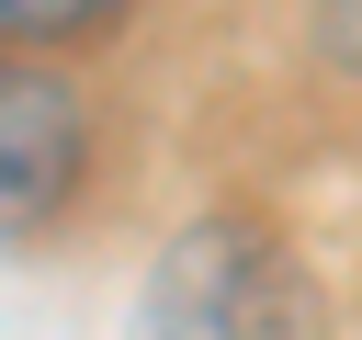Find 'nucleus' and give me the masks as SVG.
Segmentation results:
<instances>
[{"label":"nucleus","instance_id":"3","mask_svg":"<svg viewBox=\"0 0 362 340\" xmlns=\"http://www.w3.org/2000/svg\"><path fill=\"white\" fill-rule=\"evenodd\" d=\"M102 11L90 0H0V45H23V34H90Z\"/></svg>","mask_w":362,"mask_h":340},{"label":"nucleus","instance_id":"4","mask_svg":"<svg viewBox=\"0 0 362 340\" xmlns=\"http://www.w3.org/2000/svg\"><path fill=\"white\" fill-rule=\"evenodd\" d=\"M328 45H339V57H362V23H339V34H328Z\"/></svg>","mask_w":362,"mask_h":340},{"label":"nucleus","instance_id":"1","mask_svg":"<svg viewBox=\"0 0 362 340\" xmlns=\"http://www.w3.org/2000/svg\"><path fill=\"white\" fill-rule=\"evenodd\" d=\"M124 340H317V306L260 227H192L158 249Z\"/></svg>","mask_w":362,"mask_h":340},{"label":"nucleus","instance_id":"2","mask_svg":"<svg viewBox=\"0 0 362 340\" xmlns=\"http://www.w3.org/2000/svg\"><path fill=\"white\" fill-rule=\"evenodd\" d=\"M79 181V91L34 57H0V238L45 227Z\"/></svg>","mask_w":362,"mask_h":340}]
</instances>
